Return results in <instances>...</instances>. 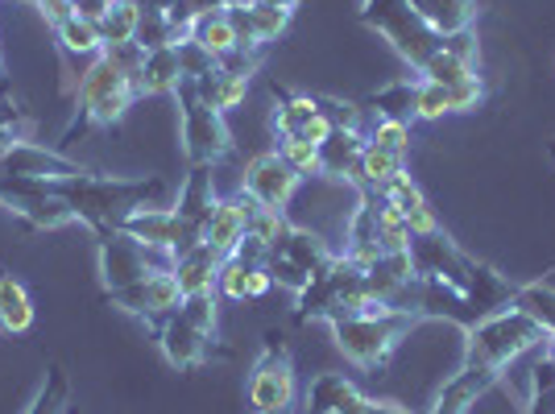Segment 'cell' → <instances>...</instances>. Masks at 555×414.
Wrapping results in <instances>:
<instances>
[{"label":"cell","instance_id":"48","mask_svg":"<svg viewBox=\"0 0 555 414\" xmlns=\"http://www.w3.org/2000/svg\"><path fill=\"white\" fill-rule=\"evenodd\" d=\"M254 4H270V9H286V13H295V9H299V0H254Z\"/></svg>","mask_w":555,"mask_h":414},{"label":"cell","instance_id":"53","mask_svg":"<svg viewBox=\"0 0 555 414\" xmlns=\"http://www.w3.org/2000/svg\"><path fill=\"white\" fill-rule=\"evenodd\" d=\"M67 4H75V0H67Z\"/></svg>","mask_w":555,"mask_h":414},{"label":"cell","instance_id":"13","mask_svg":"<svg viewBox=\"0 0 555 414\" xmlns=\"http://www.w3.org/2000/svg\"><path fill=\"white\" fill-rule=\"evenodd\" d=\"M299 174L282 161V154L278 150H270V154H257V158H249V166H245V179H241V191L254 199L257 207H270V211H286V204L295 199V191H299Z\"/></svg>","mask_w":555,"mask_h":414},{"label":"cell","instance_id":"5","mask_svg":"<svg viewBox=\"0 0 555 414\" xmlns=\"http://www.w3.org/2000/svg\"><path fill=\"white\" fill-rule=\"evenodd\" d=\"M361 22L370 25V29H377V34L398 50V59L411 63L418 75H423L427 63L448 47L440 34H431V29L423 25V17L411 9V0H365Z\"/></svg>","mask_w":555,"mask_h":414},{"label":"cell","instance_id":"52","mask_svg":"<svg viewBox=\"0 0 555 414\" xmlns=\"http://www.w3.org/2000/svg\"><path fill=\"white\" fill-rule=\"evenodd\" d=\"M67 414H79V411H75V406H67Z\"/></svg>","mask_w":555,"mask_h":414},{"label":"cell","instance_id":"23","mask_svg":"<svg viewBox=\"0 0 555 414\" xmlns=\"http://www.w3.org/2000/svg\"><path fill=\"white\" fill-rule=\"evenodd\" d=\"M216 204H220V199H216V186H211V166H191L186 183L179 186V204H175V211H179L186 224L204 236Z\"/></svg>","mask_w":555,"mask_h":414},{"label":"cell","instance_id":"41","mask_svg":"<svg viewBox=\"0 0 555 414\" xmlns=\"http://www.w3.org/2000/svg\"><path fill=\"white\" fill-rule=\"evenodd\" d=\"M175 50H179V67H183L186 83H195V79H204V75H211V70L220 67V59H211L208 50L199 47V42H191V38L179 42Z\"/></svg>","mask_w":555,"mask_h":414},{"label":"cell","instance_id":"31","mask_svg":"<svg viewBox=\"0 0 555 414\" xmlns=\"http://www.w3.org/2000/svg\"><path fill=\"white\" fill-rule=\"evenodd\" d=\"M100 38H104V50L129 47L138 42V25H141V4L138 0H113L100 17Z\"/></svg>","mask_w":555,"mask_h":414},{"label":"cell","instance_id":"21","mask_svg":"<svg viewBox=\"0 0 555 414\" xmlns=\"http://www.w3.org/2000/svg\"><path fill=\"white\" fill-rule=\"evenodd\" d=\"M138 95H175L183 88V67H179V50L158 47L141 54V67L133 75Z\"/></svg>","mask_w":555,"mask_h":414},{"label":"cell","instance_id":"51","mask_svg":"<svg viewBox=\"0 0 555 414\" xmlns=\"http://www.w3.org/2000/svg\"><path fill=\"white\" fill-rule=\"evenodd\" d=\"M270 414H295V411H270Z\"/></svg>","mask_w":555,"mask_h":414},{"label":"cell","instance_id":"11","mask_svg":"<svg viewBox=\"0 0 555 414\" xmlns=\"http://www.w3.org/2000/svg\"><path fill=\"white\" fill-rule=\"evenodd\" d=\"M104 299L120 307V311H129V315H138L145 320L154 332L163 327V320H170L179 307H183V290H179V282L170 270L163 274H150L141 277V282H129V286H120V290H104Z\"/></svg>","mask_w":555,"mask_h":414},{"label":"cell","instance_id":"17","mask_svg":"<svg viewBox=\"0 0 555 414\" xmlns=\"http://www.w3.org/2000/svg\"><path fill=\"white\" fill-rule=\"evenodd\" d=\"M411 9L423 17L431 34H440L443 42L473 34V25L481 17V0H411Z\"/></svg>","mask_w":555,"mask_h":414},{"label":"cell","instance_id":"47","mask_svg":"<svg viewBox=\"0 0 555 414\" xmlns=\"http://www.w3.org/2000/svg\"><path fill=\"white\" fill-rule=\"evenodd\" d=\"M13 100V88H9V67H4V47H0V104Z\"/></svg>","mask_w":555,"mask_h":414},{"label":"cell","instance_id":"27","mask_svg":"<svg viewBox=\"0 0 555 414\" xmlns=\"http://www.w3.org/2000/svg\"><path fill=\"white\" fill-rule=\"evenodd\" d=\"M54 38H59V50L67 59H100L104 54V38H100V25L70 13L63 22L54 25Z\"/></svg>","mask_w":555,"mask_h":414},{"label":"cell","instance_id":"16","mask_svg":"<svg viewBox=\"0 0 555 414\" xmlns=\"http://www.w3.org/2000/svg\"><path fill=\"white\" fill-rule=\"evenodd\" d=\"M254 211H257V204L245 195V191H236V195H229V199H220L216 211H211L208 229H204V245H211L220 257H229L232 249L245 241Z\"/></svg>","mask_w":555,"mask_h":414},{"label":"cell","instance_id":"50","mask_svg":"<svg viewBox=\"0 0 555 414\" xmlns=\"http://www.w3.org/2000/svg\"><path fill=\"white\" fill-rule=\"evenodd\" d=\"M547 154H552V158H555V141H552V145H547Z\"/></svg>","mask_w":555,"mask_h":414},{"label":"cell","instance_id":"26","mask_svg":"<svg viewBox=\"0 0 555 414\" xmlns=\"http://www.w3.org/2000/svg\"><path fill=\"white\" fill-rule=\"evenodd\" d=\"M191 42H199V47L208 50L211 59H229L236 54V29H232L229 13L224 9H211V13H195V22H191V34H186Z\"/></svg>","mask_w":555,"mask_h":414},{"label":"cell","instance_id":"20","mask_svg":"<svg viewBox=\"0 0 555 414\" xmlns=\"http://www.w3.org/2000/svg\"><path fill=\"white\" fill-rule=\"evenodd\" d=\"M220 261L224 257L216 254L211 245H195L191 254L175 257V282L183 290V299H195V295H220L216 290V277H220Z\"/></svg>","mask_w":555,"mask_h":414},{"label":"cell","instance_id":"24","mask_svg":"<svg viewBox=\"0 0 555 414\" xmlns=\"http://www.w3.org/2000/svg\"><path fill=\"white\" fill-rule=\"evenodd\" d=\"M365 393L348 381L345 373H320L307 386V414H352Z\"/></svg>","mask_w":555,"mask_h":414},{"label":"cell","instance_id":"1","mask_svg":"<svg viewBox=\"0 0 555 414\" xmlns=\"http://www.w3.org/2000/svg\"><path fill=\"white\" fill-rule=\"evenodd\" d=\"M50 195H59L63 204L75 211L79 224H88L100 236H113L120 229L125 216H133L138 207H150V199H158L166 191V183L158 174H145V179H116V174H70V179H50Z\"/></svg>","mask_w":555,"mask_h":414},{"label":"cell","instance_id":"30","mask_svg":"<svg viewBox=\"0 0 555 414\" xmlns=\"http://www.w3.org/2000/svg\"><path fill=\"white\" fill-rule=\"evenodd\" d=\"M34 327V302L29 290L13 274H0V332L9 336H22Z\"/></svg>","mask_w":555,"mask_h":414},{"label":"cell","instance_id":"34","mask_svg":"<svg viewBox=\"0 0 555 414\" xmlns=\"http://www.w3.org/2000/svg\"><path fill=\"white\" fill-rule=\"evenodd\" d=\"M514 307L518 311H527L547 336H555V290L547 282H527V286H518V295H514Z\"/></svg>","mask_w":555,"mask_h":414},{"label":"cell","instance_id":"43","mask_svg":"<svg viewBox=\"0 0 555 414\" xmlns=\"http://www.w3.org/2000/svg\"><path fill=\"white\" fill-rule=\"evenodd\" d=\"M352 414H415V411H406L398 402H386V398H361V406Z\"/></svg>","mask_w":555,"mask_h":414},{"label":"cell","instance_id":"35","mask_svg":"<svg viewBox=\"0 0 555 414\" xmlns=\"http://www.w3.org/2000/svg\"><path fill=\"white\" fill-rule=\"evenodd\" d=\"M278 154L282 161L299 174V179H311V174H324V158H320V145H311V141L302 138H286L278 141Z\"/></svg>","mask_w":555,"mask_h":414},{"label":"cell","instance_id":"7","mask_svg":"<svg viewBox=\"0 0 555 414\" xmlns=\"http://www.w3.org/2000/svg\"><path fill=\"white\" fill-rule=\"evenodd\" d=\"M295 365H291V348L282 340V332H266V345L249 373V402L257 414L270 411H295Z\"/></svg>","mask_w":555,"mask_h":414},{"label":"cell","instance_id":"49","mask_svg":"<svg viewBox=\"0 0 555 414\" xmlns=\"http://www.w3.org/2000/svg\"><path fill=\"white\" fill-rule=\"evenodd\" d=\"M543 357H552V361H555V336H547V345H543Z\"/></svg>","mask_w":555,"mask_h":414},{"label":"cell","instance_id":"45","mask_svg":"<svg viewBox=\"0 0 555 414\" xmlns=\"http://www.w3.org/2000/svg\"><path fill=\"white\" fill-rule=\"evenodd\" d=\"M108 4H113V0H75V13H79V17H88V22H100Z\"/></svg>","mask_w":555,"mask_h":414},{"label":"cell","instance_id":"44","mask_svg":"<svg viewBox=\"0 0 555 414\" xmlns=\"http://www.w3.org/2000/svg\"><path fill=\"white\" fill-rule=\"evenodd\" d=\"M270 286H274V274H270L266 266H257L254 274H249V299H261V295H270Z\"/></svg>","mask_w":555,"mask_h":414},{"label":"cell","instance_id":"15","mask_svg":"<svg viewBox=\"0 0 555 414\" xmlns=\"http://www.w3.org/2000/svg\"><path fill=\"white\" fill-rule=\"evenodd\" d=\"M514 295H518V286L502 277L493 266L486 261H473L468 266V286H464V299H468V315L473 323L489 320V315H498V311H509L514 307ZM468 332V327H464Z\"/></svg>","mask_w":555,"mask_h":414},{"label":"cell","instance_id":"8","mask_svg":"<svg viewBox=\"0 0 555 414\" xmlns=\"http://www.w3.org/2000/svg\"><path fill=\"white\" fill-rule=\"evenodd\" d=\"M129 241H138L145 249H158V254L183 257L191 254L195 245H204V236L186 224L175 207H138L133 216L120 220V229Z\"/></svg>","mask_w":555,"mask_h":414},{"label":"cell","instance_id":"36","mask_svg":"<svg viewBox=\"0 0 555 414\" xmlns=\"http://www.w3.org/2000/svg\"><path fill=\"white\" fill-rule=\"evenodd\" d=\"M257 266H245L236 254H229L220 261V277H216V290L232 302H245L249 299V274H254Z\"/></svg>","mask_w":555,"mask_h":414},{"label":"cell","instance_id":"28","mask_svg":"<svg viewBox=\"0 0 555 414\" xmlns=\"http://www.w3.org/2000/svg\"><path fill=\"white\" fill-rule=\"evenodd\" d=\"M320 113V95L307 92H278V108L270 113V129L278 133V141L299 138L302 125Z\"/></svg>","mask_w":555,"mask_h":414},{"label":"cell","instance_id":"46","mask_svg":"<svg viewBox=\"0 0 555 414\" xmlns=\"http://www.w3.org/2000/svg\"><path fill=\"white\" fill-rule=\"evenodd\" d=\"M191 13H211V9H229L232 0H183Z\"/></svg>","mask_w":555,"mask_h":414},{"label":"cell","instance_id":"14","mask_svg":"<svg viewBox=\"0 0 555 414\" xmlns=\"http://www.w3.org/2000/svg\"><path fill=\"white\" fill-rule=\"evenodd\" d=\"M88 166L70 161L59 150H47L38 141H17L9 150V158L0 161V174H13V179H34V183H50V179H70V174H83Z\"/></svg>","mask_w":555,"mask_h":414},{"label":"cell","instance_id":"19","mask_svg":"<svg viewBox=\"0 0 555 414\" xmlns=\"http://www.w3.org/2000/svg\"><path fill=\"white\" fill-rule=\"evenodd\" d=\"M382 199L402 211V220H406L411 236H436V232H440V220H436V211H431L427 195L418 191V183L411 179V174H398V179H393V183L382 191Z\"/></svg>","mask_w":555,"mask_h":414},{"label":"cell","instance_id":"37","mask_svg":"<svg viewBox=\"0 0 555 414\" xmlns=\"http://www.w3.org/2000/svg\"><path fill=\"white\" fill-rule=\"evenodd\" d=\"M365 141L377 145V150H390V154H406L411 150V125L406 120H390V116H377Z\"/></svg>","mask_w":555,"mask_h":414},{"label":"cell","instance_id":"9","mask_svg":"<svg viewBox=\"0 0 555 414\" xmlns=\"http://www.w3.org/2000/svg\"><path fill=\"white\" fill-rule=\"evenodd\" d=\"M163 270H175V257L170 254L145 249L138 241H129L125 232L100 236V282H104V290H120L129 282L163 274Z\"/></svg>","mask_w":555,"mask_h":414},{"label":"cell","instance_id":"22","mask_svg":"<svg viewBox=\"0 0 555 414\" xmlns=\"http://www.w3.org/2000/svg\"><path fill=\"white\" fill-rule=\"evenodd\" d=\"M398 174H406V154H390V150H377L365 141V150H361V158H357L345 183H352L357 191H377L382 195Z\"/></svg>","mask_w":555,"mask_h":414},{"label":"cell","instance_id":"2","mask_svg":"<svg viewBox=\"0 0 555 414\" xmlns=\"http://www.w3.org/2000/svg\"><path fill=\"white\" fill-rule=\"evenodd\" d=\"M138 83H133V70H125L113 54L104 50L100 59H92V67L79 75V88H75V116L63 129V145H70L75 138H83L88 129H108L120 116L133 108Z\"/></svg>","mask_w":555,"mask_h":414},{"label":"cell","instance_id":"3","mask_svg":"<svg viewBox=\"0 0 555 414\" xmlns=\"http://www.w3.org/2000/svg\"><path fill=\"white\" fill-rule=\"evenodd\" d=\"M464 336H468V340H464V365H481V368H489V373H498V377H502L522 352L547 345V332H543L527 311H518V307L473 323Z\"/></svg>","mask_w":555,"mask_h":414},{"label":"cell","instance_id":"12","mask_svg":"<svg viewBox=\"0 0 555 414\" xmlns=\"http://www.w3.org/2000/svg\"><path fill=\"white\" fill-rule=\"evenodd\" d=\"M158 345H163L166 361L175 368H199V365H208L211 357H229V348H220V336H216V332H204L199 323H191L183 311H175L170 320H163Z\"/></svg>","mask_w":555,"mask_h":414},{"label":"cell","instance_id":"33","mask_svg":"<svg viewBox=\"0 0 555 414\" xmlns=\"http://www.w3.org/2000/svg\"><path fill=\"white\" fill-rule=\"evenodd\" d=\"M70 398V377L63 365H47V377L34 393V402L25 406V414H67Z\"/></svg>","mask_w":555,"mask_h":414},{"label":"cell","instance_id":"39","mask_svg":"<svg viewBox=\"0 0 555 414\" xmlns=\"http://www.w3.org/2000/svg\"><path fill=\"white\" fill-rule=\"evenodd\" d=\"M286 229H291V224H286V216H282V211H270V207H257L254 220H249V232H245V236H254L257 245L274 249L278 241L286 236Z\"/></svg>","mask_w":555,"mask_h":414},{"label":"cell","instance_id":"4","mask_svg":"<svg viewBox=\"0 0 555 414\" xmlns=\"http://www.w3.org/2000/svg\"><path fill=\"white\" fill-rule=\"evenodd\" d=\"M423 320L415 311H386V315H352L332 323L336 348L357 368H382L393 357V348L411 336V327Z\"/></svg>","mask_w":555,"mask_h":414},{"label":"cell","instance_id":"29","mask_svg":"<svg viewBox=\"0 0 555 414\" xmlns=\"http://www.w3.org/2000/svg\"><path fill=\"white\" fill-rule=\"evenodd\" d=\"M361 150H365V133H357V129H332V138L320 145L327 179H348L357 158H361Z\"/></svg>","mask_w":555,"mask_h":414},{"label":"cell","instance_id":"6","mask_svg":"<svg viewBox=\"0 0 555 414\" xmlns=\"http://www.w3.org/2000/svg\"><path fill=\"white\" fill-rule=\"evenodd\" d=\"M179 100V138H183L186 166H216L220 158L232 154V133L224 125V113H216L211 104L199 100L195 83H186L175 92Z\"/></svg>","mask_w":555,"mask_h":414},{"label":"cell","instance_id":"10","mask_svg":"<svg viewBox=\"0 0 555 414\" xmlns=\"http://www.w3.org/2000/svg\"><path fill=\"white\" fill-rule=\"evenodd\" d=\"M0 207H9L13 216H22L34 232H54L75 224V211L59 195H50L47 183H34V179L0 174Z\"/></svg>","mask_w":555,"mask_h":414},{"label":"cell","instance_id":"32","mask_svg":"<svg viewBox=\"0 0 555 414\" xmlns=\"http://www.w3.org/2000/svg\"><path fill=\"white\" fill-rule=\"evenodd\" d=\"M415 92H418V79H393L386 88H377V92L365 100L377 116H390V120H415Z\"/></svg>","mask_w":555,"mask_h":414},{"label":"cell","instance_id":"42","mask_svg":"<svg viewBox=\"0 0 555 414\" xmlns=\"http://www.w3.org/2000/svg\"><path fill=\"white\" fill-rule=\"evenodd\" d=\"M481 104H486V83H481V75H468V79L448 88V108H452V113H477Z\"/></svg>","mask_w":555,"mask_h":414},{"label":"cell","instance_id":"18","mask_svg":"<svg viewBox=\"0 0 555 414\" xmlns=\"http://www.w3.org/2000/svg\"><path fill=\"white\" fill-rule=\"evenodd\" d=\"M498 381H502V377H498V373H489V368L461 365V373H456L452 381H443V390L436 393L431 414H468L473 406H477V398L493 390Z\"/></svg>","mask_w":555,"mask_h":414},{"label":"cell","instance_id":"38","mask_svg":"<svg viewBox=\"0 0 555 414\" xmlns=\"http://www.w3.org/2000/svg\"><path fill=\"white\" fill-rule=\"evenodd\" d=\"M320 113L332 120V129H357L365 133V108L352 104V100H340V95H320Z\"/></svg>","mask_w":555,"mask_h":414},{"label":"cell","instance_id":"25","mask_svg":"<svg viewBox=\"0 0 555 414\" xmlns=\"http://www.w3.org/2000/svg\"><path fill=\"white\" fill-rule=\"evenodd\" d=\"M249 70H232V67H220L211 70V75H204V79H195V92H199V100L204 104H211L216 113H229V108H236L245 95H249Z\"/></svg>","mask_w":555,"mask_h":414},{"label":"cell","instance_id":"40","mask_svg":"<svg viewBox=\"0 0 555 414\" xmlns=\"http://www.w3.org/2000/svg\"><path fill=\"white\" fill-rule=\"evenodd\" d=\"M448 88L443 83H431V79H418V92H415V120H440L448 116Z\"/></svg>","mask_w":555,"mask_h":414}]
</instances>
